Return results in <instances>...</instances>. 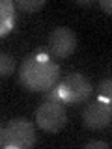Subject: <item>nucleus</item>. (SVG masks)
Returning <instances> with one entry per match:
<instances>
[{
	"label": "nucleus",
	"mask_w": 112,
	"mask_h": 149,
	"mask_svg": "<svg viewBox=\"0 0 112 149\" xmlns=\"http://www.w3.org/2000/svg\"><path fill=\"white\" fill-rule=\"evenodd\" d=\"M82 121H84V125H86L88 129H93V130L108 127L110 121H112L110 101L99 97L97 101L90 102V104L84 108V112H82Z\"/></svg>",
	"instance_id": "obj_6"
},
{
	"label": "nucleus",
	"mask_w": 112,
	"mask_h": 149,
	"mask_svg": "<svg viewBox=\"0 0 112 149\" xmlns=\"http://www.w3.org/2000/svg\"><path fill=\"white\" fill-rule=\"evenodd\" d=\"M84 147L86 149H108L110 146L106 142H101V140H92V142H88Z\"/></svg>",
	"instance_id": "obj_12"
},
{
	"label": "nucleus",
	"mask_w": 112,
	"mask_h": 149,
	"mask_svg": "<svg viewBox=\"0 0 112 149\" xmlns=\"http://www.w3.org/2000/svg\"><path fill=\"white\" fill-rule=\"evenodd\" d=\"M56 86H58V91L65 104H78V102L86 101L92 93V84L82 73L65 74Z\"/></svg>",
	"instance_id": "obj_3"
},
{
	"label": "nucleus",
	"mask_w": 112,
	"mask_h": 149,
	"mask_svg": "<svg viewBox=\"0 0 112 149\" xmlns=\"http://www.w3.org/2000/svg\"><path fill=\"white\" fill-rule=\"evenodd\" d=\"M77 49V36L69 26H56L49 34V50L52 58H67Z\"/></svg>",
	"instance_id": "obj_5"
},
{
	"label": "nucleus",
	"mask_w": 112,
	"mask_h": 149,
	"mask_svg": "<svg viewBox=\"0 0 112 149\" xmlns=\"http://www.w3.org/2000/svg\"><path fill=\"white\" fill-rule=\"evenodd\" d=\"M11 26H13V21H0V36H8L11 32Z\"/></svg>",
	"instance_id": "obj_13"
},
{
	"label": "nucleus",
	"mask_w": 112,
	"mask_h": 149,
	"mask_svg": "<svg viewBox=\"0 0 112 149\" xmlns=\"http://www.w3.org/2000/svg\"><path fill=\"white\" fill-rule=\"evenodd\" d=\"M99 6H101V9H103L105 13L112 15V0H101V2H99Z\"/></svg>",
	"instance_id": "obj_14"
},
{
	"label": "nucleus",
	"mask_w": 112,
	"mask_h": 149,
	"mask_svg": "<svg viewBox=\"0 0 112 149\" xmlns=\"http://www.w3.org/2000/svg\"><path fill=\"white\" fill-rule=\"evenodd\" d=\"M43 6H45V0H15V8L22 9L26 13L39 11Z\"/></svg>",
	"instance_id": "obj_8"
},
{
	"label": "nucleus",
	"mask_w": 112,
	"mask_h": 149,
	"mask_svg": "<svg viewBox=\"0 0 112 149\" xmlns=\"http://www.w3.org/2000/svg\"><path fill=\"white\" fill-rule=\"evenodd\" d=\"M34 116H36L37 127L47 130V132H60L67 123L65 106L60 104V102H52V101H43L36 108Z\"/></svg>",
	"instance_id": "obj_4"
},
{
	"label": "nucleus",
	"mask_w": 112,
	"mask_h": 149,
	"mask_svg": "<svg viewBox=\"0 0 112 149\" xmlns=\"http://www.w3.org/2000/svg\"><path fill=\"white\" fill-rule=\"evenodd\" d=\"M99 97H103V99L110 101L112 99V78H103V80L99 82Z\"/></svg>",
	"instance_id": "obj_10"
},
{
	"label": "nucleus",
	"mask_w": 112,
	"mask_h": 149,
	"mask_svg": "<svg viewBox=\"0 0 112 149\" xmlns=\"http://www.w3.org/2000/svg\"><path fill=\"white\" fill-rule=\"evenodd\" d=\"M77 4L78 6H93L92 0H77Z\"/></svg>",
	"instance_id": "obj_15"
},
{
	"label": "nucleus",
	"mask_w": 112,
	"mask_h": 149,
	"mask_svg": "<svg viewBox=\"0 0 112 149\" xmlns=\"http://www.w3.org/2000/svg\"><path fill=\"white\" fill-rule=\"evenodd\" d=\"M36 142V127L24 118H13L0 129V147L2 149H32Z\"/></svg>",
	"instance_id": "obj_2"
},
{
	"label": "nucleus",
	"mask_w": 112,
	"mask_h": 149,
	"mask_svg": "<svg viewBox=\"0 0 112 149\" xmlns=\"http://www.w3.org/2000/svg\"><path fill=\"white\" fill-rule=\"evenodd\" d=\"M43 95H45V101H52V102H60V104H65L64 99H62V95H60V91H58V86L50 88V90H49V91H45Z\"/></svg>",
	"instance_id": "obj_11"
},
{
	"label": "nucleus",
	"mask_w": 112,
	"mask_h": 149,
	"mask_svg": "<svg viewBox=\"0 0 112 149\" xmlns=\"http://www.w3.org/2000/svg\"><path fill=\"white\" fill-rule=\"evenodd\" d=\"M13 17H15V2L2 0V4H0V21H13Z\"/></svg>",
	"instance_id": "obj_9"
},
{
	"label": "nucleus",
	"mask_w": 112,
	"mask_h": 149,
	"mask_svg": "<svg viewBox=\"0 0 112 149\" xmlns=\"http://www.w3.org/2000/svg\"><path fill=\"white\" fill-rule=\"evenodd\" d=\"M13 71H15V58L4 50L0 54V77L6 80V78H9L13 74Z\"/></svg>",
	"instance_id": "obj_7"
},
{
	"label": "nucleus",
	"mask_w": 112,
	"mask_h": 149,
	"mask_svg": "<svg viewBox=\"0 0 112 149\" xmlns=\"http://www.w3.org/2000/svg\"><path fill=\"white\" fill-rule=\"evenodd\" d=\"M19 82L28 91H49L60 82V65L45 52H32L19 67Z\"/></svg>",
	"instance_id": "obj_1"
}]
</instances>
